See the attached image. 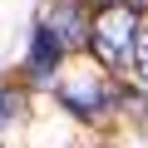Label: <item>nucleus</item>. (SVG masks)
Wrapping results in <instances>:
<instances>
[{
  "label": "nucleus",
  "instance_id": "obj_1",
  "mask_svg": "<svg viewBox=\"0 0 148 148\" xmlns=\"http://www.w3.org/2000/svg\"><path fill=\"white\" fill-rule=\"evenodd\" d=\"M89 49L104 59V64H128L133 59V40H138V10L123 5V0H114V5H104L94 20H89Z\"/></svg>",
  "mask_w": 148,
  "mask_h": 148
},
{
  "label": "nucleus",
  "instance_id": "obj_2",
  "mask_svg": "<svg viewBox=\"0 0 148 148\" xmlns=\"http://www.w3.org/2000/svg\"><path fill=\"white\" fill-rule=\"evenodd\" d=\"M59 49H69V45H79L84 35H89V20H84V10H79V0H59V5H49L45 10V25H40Z\"/></svg>",
  "mask_w": 148,
  "mask_h": 148
},
{
  "label": "nucleus",
  "instance_id": "obj_3",
  "mask_svg": "<svg viewBox=\"0 0 148 148\" xmlns=\"http://www.w3.org/2000/svg\"><path fill=\"white\" fill-rule=\"evenodd\" d=\"M59 104H64L69 114H79V119H94V114L104 109V84H99V79L64 84V89H59Z\"/></svg>",
  "mask_w": 148,
  "mask_h": 148
},
{
  "label": "nucleus",
  "instance_id": "obj_4",
  "mask_svg": "<svg viewBox=\"0 0 148 148\" xmlns=\"http://www.w3.org/2000/svg\"><path fill=\"white\" fill-rule=\"evenodd\" d=\"M59 45L45 35V30H35V49H30V74H35V79L40 84H49V74H54V64H59Z\"/></svg>",
  "mask_w": 148,
  "mask_h": 148
},
{
  "label": "nucleus",
  "instance_id": "obj_5",
  "mask_svg": "<svg viewBox=\"0 0 148 148\" xmlns=\"http://www.w3.org/2000/svg\"><path fill=\"white\" fill-rule=\"evenodd\" d=\"M20 114H25V94L10 89V84H0V128H5L10 119H20Z\"/></svg>",
  "mask_w": 148,
  "mask_h": 148
},
{
  "label": "nucleus",
  "instance_id": "obj_6",
  "mask_svg": "<svg viewBox=\"0 0 148 148\" xmlns=\"http://www.w3.org/2000/svg\"><path fill=\"white\" fill-rule=\"evenodd\" d=\"M133 69H138V79L148 84V25H143L138 40H133Z\"/></svg>",
  "mask_w": 148,
  "mask_h": 148
},
{
  "label": "nucleus",
  "instance_id": "obj_7",
  "mask_svg": "<svg viewBox=\"0 0 148 148\" xmlns=\"http://www.w3.org/2000/svg\"><path fill=\"white\" fill-rule=\"evenodd\" d=\"M123 5H133V10H138V5H148V0H123Z\"/></svg>",
  "mask_w": 148,
  "mask_h": 148
}]
</instances>
